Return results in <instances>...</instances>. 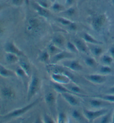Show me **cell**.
Segmentation results:
<instances>
[{"mask_svg": "<svg viewBox=\"0 0 114 123\" xmlns=\"http://www.w3.org/2000/svg\"><path fill=\"white\" fill-rule=\"evenodd\" d=\"M40 86V80L38 77L32 75L30 84L27 93L28 100H30L37 92L38 91Z\"/></svg>", "mask_w": 114, "mask_h": 123, "instance_id": "cell-1", "label": "cell"}, {"mask_svg": "<svg viewBox=\"0 0 114 123\" xmlns=\"http://www.w3.org/2000/svg\"><path fill=\"white\" fill-rule=\"evenodd\" d=\"M38 100L39 99L36 100V101H34L32 103L30 104L29 105L24 107V108L13 110V111H11V112H10V113L7 114V115H5L3 117H5V118H12V117H19V116H21V115H23V114L25 113L26 112H27V111H29L30 109H31V108H32L35 105H36L38 103Z\"/></svg>", "mask_w": 114, "mask_h": 123, "instance_id": "cell-2", "label": "cell"}, {"mask_svg": "<svg viewBox=\"0 0 114 123\" xmlns=\"http://www.w3.org/2000/svg\"><path fill=\"white\" fill-rule=\"evenodd\" d=\"M108 110L106 109L99 110L97 111H91L86 109H84V115L86 119L90 122L94 121L97 117H102L106 113Z\"/></svg>", "mask_w": 114, "mask_h": 123, "instance_id": "cell-3", "label": "cell"}, {"mask_svg": "<svg viewBox=\"0 0 114 123\" xmlns=\"http://www.w3.org/2000/svg\"><path fill=\"white\" fill-rule=\"evenodd\" d=\"M41 22L37 18L31 17L27 21V30L29 32L35 33L39 30Z\"/></svg>", "mask_w": 114, "mask_h": 123, "instance_id": "cell-4", "label": "cell"}, {"mask_svg": "<svg viewBox=\"0 0 114 123\" xmlns=\"http://www.w3.org/2000/svg\"><path fill=\"white\" fill-rule=\"evenodd\" d=\"M4 50L6 53L13 54L18 56H24V52L22 51H21L13 42L10 41L7 43L5 45Z\"/></svg>", "mask_w": 114, "mask_h": 123, "instance_id": "cell-5", "label": "cell"}, {"mask_svg": "<svg viewBox=\"0 0 114 123\" xmlns=\"http://www.w3.org/2000/svg\"><path fill=\"white\" fill-rule=\"evenodd\" d=\"M105 22V17L103 15H100L95 17L92 21V27L95 31H99Z\"/></svg>", "mask_w": 114, "mask_h": 123, "instance_id": "cell-6", "label": "cell"}, {"mask_svg": "<svg viewBox=\"0 0 114 123\" xmlns=\"http://www.w3.org/2000/svg\"><path fill=\"white\" fill-rule=\"evenodd\" d=\"M85 78L95 84H102L106 81V77L101 75H89L85 76Z\"/></svg>", "mask_w": 114, "mask_h": 123, "instance_id": "cell-7", "label": "cell"}, {"mask_svg": "<svg viewBox=\"0 0 114 123\" xmlns=\"http://www.w3.org/2000/svg\"><path fill=\"white\" fill-rule=\"evenodd\" d=\"M73 56L71 54L68 53L67 52L63 51V52H59L56 55L54 56L52 59V63L55 64L58 61H60L64 59H68V58L73 57Z\"/></svg>", "mask_w": 114, "mask_h": 123, "instance_id": "cell-8", "label": "cell"}, {"mask_svg": "<svg viewBox=\"0 0 114 123\" xmlns=\"http://www.w3.org/2000/svg\"><path fill=\"white\" fill-rule=\"evenodd\" d=\"M33 6H34V8L37 12L38 15L43 17H45V18H47V17L50 16V13L48 10H47V8H43L42 7L40 6V5H38L36 2H35L33 4Z\"/></svg>", "mask_w": 114, "mask_h": 123, "instance_id": "cell-9", "label": "cell"}, {"mask_svg": "<svg viewBox=\"0 0 114 123\" xmlns=\"http://www.w3.org/2000/svg\"><path fill=\"white\" fill-rule=\"evenodd\" d=\"M1 94L5 99H12L15 96V92L10 87H5L1 89Z\"/></svg>", "mask_w": 114, "mask_h": 123, "instance_id": "cell-10", "label": "cell"}, {"mask_svg": "<svg viewBox=\"0 0 114 123\" xmlns=\"http://www.w3.org/2000/svg\"><path fill=\"white\" fill-rule=\"evenodd\" d=\"M52 78L54 80L61 84H67L70 81V79L66 75H64L61 73L54 74Z\"/></svg>", "mask_w": 114, "mask_h": 123, "instance_id": "cell-11", "label": "cell"}, {"mask_svg": "<svg viewBox=\"0 0 114 123\" xmlns=\"http://www.w3.org/2000/svg\"><path fill=\"white\" fill-rule=\"evenodd\" d=\"M65 63V66L73 71H80L82 69V66L78 61L72 60Z\"/></svg>", "mask_w": 114, "mask_h": 123, "instance_id": "cell-12", "label": "cell"}, {"mask_svg": "<svg viewBox=\"0 0 114 123\" xmlns=\"http://www.w3.org/2000/svg\"><path fill=\"white\" fill-rule=\"evenodd\" d=\"M70 93H63L61 94L63 98H64L65 100L70 105L72 106H76L78 105V101L76 98H75L73 95H72Z\"/></svg>", "mask_w": 114, "mask_h": 123, "instance_id": "cell-13", "label": "cell"}, {"mask_svg": "<svg viewBox=\"0 0 114 123\" xmlns=\"http://www.w3.org/2000/svg\"><path fill=\"white\" fill-rule=\"evenodd\" d=\"M19 64H20V67L23 70H24V71L25 72V73L27 75V77L30 76L31 74V66L27 61L24 60H20L18 61Z\"/></svg>", "mask_w": 114, "mask_h": 123, "instance_id": "cell-14", "label": "cell"}, {"mask_svg": "<svg viewBox=\"0 0 114 123\" xmlns=\"http://www.w3.org/2000/svg\"><path fill=\"white\" fill-rule=\"evenodd\" d=\"M14 75L13 71L0 64V76L3 78H10L14 76Z\"/></svg>", "mask_w": 114, "mask_h": 123, "instance_id": "cell-15", "label": "cell"}, {"mask_svg": "<svg viewBox=\"0 0 114 123\" xmlns=\"http://www.w3.org/2000/svg\"><path fill=\"white\" fill-rule=\"evenodd\" d=\"M75 45L76 46V48L78 49V51H81L83 53H87V46L85 44L83 41L79 39L75 40Z\"/></svg>", "mask_w": 114, "mask_h": 123, "instance_id": "cell-16", "label": "cell"}, {"mask_svg": "<svg viewBox=\"0 0 114 123\" xmlns=\"http://www.w3.org/2000/svg\"><path fill=\"white\" fill-rule=\"evenodd\" d=\"M5 60L8 64H15L18 61V56L13 54L6 53L5 55Z\"/></svg>", "mask_w": 114, "mask_h": 123, "instance_id": "cell-17", "label": "cell"}, {"mask_svg": "<svg viewBox=\"0 0 114 123\" xmlns=\"http://www.w3.org/2000/svg\"><path fill=\"white\" fill-rule=\"evenodd\" d=\"M52 41L54 45L56 46H61L64 45L65 43V39L64 37V36L61 35H56L54 36L52 39Z\"/></svg>", "mask_w": 114, "mask_h": 123, "instance_id": "cell-18", "label": "cell"}, {"mask_svg": "<svg viewBox=\"0 0 114 123\" xmlns=\"http://www.w3.org/2000/svg\"><path fill=\"white\" fill-rule=\"evenodd\" d=\"M83 38H84V40H85L86 42L92 43V44L100 45L102 43H100V42H99V41H97V40H96L95 38H94L93 37H92V36H91L90 34H86V33L84 34Z\"/></svg>", "mask_w": 114, "mask_h": 123, "instance_id": "cell-19", "label": "cell"}, {"mask_svg": "<svg viewBox=\"0 0 114 123\" xmlns=\"http://www.w3.org/2000/svg\"><path fill=\"white\" fill-rule=\"evenodd\" d=\"M54 89L57 92L60 93V94H63V93H70L72 94H76L74 92H72L71 90L67 89L65 87L62 86L60 85L59 84H54Z\"/></svg>", "mask_w": 114, "mask_h": 123, "instance_id": "cell-20", "label": "cell"}, {"mask_svg": "<svg viewBox=\"0 0 114 123\" xmlns=\"http://www.w3.org/2000/svg\"><path fill=\"white\" fill-rule=\"evenodd\" d=\"M106 101H103L99 100L97 99H92L90 101V104L91 106L93 107L94 108H100L101 106H103L106 104Z\"/></svg>", "mask_w": 114, "mask_h": 123, "instance_id": "cell-21", "label": "cell"}, {"mask_svg": "<svg viewBox=\"0 0 114 123\" xmlns=\"http://www.w3.org/2000/svg\"><path fill=\"white\" fill-rule=\"evenodd\" d=\"M96 98H99L101 100H105L110 103H114V94L104 95H99L96 96Z\"/></svg>", "mask_w": 114, "mask_h": 123, "instance_id": "cell-22", "label": "cell"}, {"mask_svg": "<svg viewBox=\"0 0 114 123\" xmlns=\"http://www.w3.org/2000/svg\"><path fill=\"white\" fill-rule=\"evenodd\" d=\"M113 59L111 55H105L101 58V61L105 65H110L113 62Z\"/></svg>", "mask_w": 114, "mask_h": 123, "instance_id": "cell-23", "label": "cell"}, {"mask_svg": "<svg viewBox=\"0 0 114 123\" xmlns=\"http://www.w3.org/2000/svg\"><path fill=\"white\" fill-rule=\"evenodd\" d=\"M45 101L47 104H52L55 102V96L52 92H48L45 96Z\"/></svg>", "mask_w": 114, "mask_h": 123, "instance_id": "cell-24", "label": "cell"}, {"mask_svg": "<svg viewBox=\"0 0 114 123\" xmlns=\"http://www.w3.org/2000/svg\"><path fill=\"white\" fill-rule=\"evenodd\" d=\"M35 2L43 8H48L50 7V2L48 0H36Z\"/></svg>", "mask_w": 114, "mask_h": 123, "instance_id": "cell-25", "label": "cell"}, {"mask_svg": "<svg viewBox=\"0 0 114 123\" xmlns=\"http://www.w3.org/2000/svg\"><path fill=\"white\" fill-rule=\"evenodd\" d=\"M91 51H92V53L94 54L95 56H99L102 54L103 52V50L101 47L99 46H94L93 47L92 49H91Z\"/></svg>", "mask_w": 114, "mask_h": 123, "instance_id": "cell-26", "label": "cell"}, {"mask_svg": "<svg viewBox=\"0 0 114 123\" xmlns=\"http://www.w3.org/2000/svg\"><path fill=\"white\" fill-rule=\"evenodd\" d=\"M112 68L108 65H105L101 66L100 71L103 74H109L112 73Z\"/></svg>", "mask_w": 114, "mask_h": 123, "instance_id": "cell-27", "label": "cell"}, {"mask_svg": "<svg viewBox=\"0 0 114 123\" xmlns=\"http://www.w3.org/2000/svg\"><path fill=\"white\" fill-rule=\"evenodd\" d=\"M52 8L54 11L60 12L63 11L65 10L64 7L62 5L60 4L59 3H55L52 5Z\"/></svg>", "mask_w": 114, "mask_h": 123, "instance_id": "cell-28", "label": "cell"}, {"mask_svg": "<svg viewBox=\"0 0 114 123\" xmlns=\"http://www.w3.org/2000/svg\"><path fill=\"white\" fill-rule=\"evenodd\" d=\"M66 47H67L68 50H69L72 52L77 53L78 51L75 45L73 44V43H71V42H68L67 44H66Z\"/></svg>", "mask_w": 114, "mask_h": 123, "instance_id": "cell-29", "label": "cell"}, {"mask_svg": "<svg viewBox=\"0 0 114 123\" xmlns=\"http://www.w3.org/2000/svg\"><path fill=\"white\" fill-rule=\"evenodd\" d=\"M85 62L87 66H90V67H94L96 64L95 60L93 58L90 57L86 58L85 59Z\"/></svg>", "mask_w": 114, "mask_h": 123, "instance_id": "cell-30", "label": "cell"}, {"mask_svg": "<svg viewBox=\"0 0 114 123\" xmlns=\"http://www.w3.org/2000/svg\"><path fill=\"white\" fill-rule=\"evenodd\" d=\"M15 73L16 74L17 76L20 77V78H21L22 79H24L25 78L26 76H27L26 74L25 73V72L24 71V70L21 67L16 68Z\"/></svg>", "mask_w": 114, "mask_h": 123, "instance_id": "cell-31", "label": "cell"}, {"mask_svg": "<svg viewBox=\"0 0 114 123\" xmlns=\"http://www.w3.org/2000/svg\"><path fill=\"white\" fill-rule=\"evenodd\" d=\"M40 60L45 62H47L49 60V54L48 52L45 51L41 54L40 57Z\"/></svg>", "mask_w": 114, "mask_h": 123, "instance_id": "cell-32", "label": "cell"}, {"mask_svg": "<svg viewBox=\"0 0 114 123\" xmlns=\"http://www.w3.org/2000/svg\"><path fill=\"white\" fill-rule=\"evenodd\" d=\"M57 21L60 23V24H62L63 25H65V26H69L72 23L71 21L68 20L66 18H62V17H60V18H58Z\"/></svg>", "mask_w": 114, "mask_h": 123, "instance_id": "cell-33", "label": "cell"}, {"mask_svg": "<svg viewBox=\"0 0 114 123\" xmlns=\"http://www.w3.org/2000/svg\"><path fill=\"white\" fill-rule=\"evenodd\" d=\"M72 116L73 118L76 119L77 120H81L82 117L79 111H78V110H75L72 111Z\"/></svg>", "mask_w": 114, "mask_h": 123, "instance_id": "cell-34", "label": "cell"}, {"mask_svg": "<svg viewBox=\"0 0 114 123\" xmlns=\"http://www.w3.org/2000/svg\"><path fill=\"white\" fill-rule=\"evenodd\" d=\"M66 120V115L64 112H60L58 116V123H63Z\"/></svg>", "mask_w": 114, "mask_h": 123, "instance_id": "cell-35", "label": "cell"}, {"mask_svg": "<svg viewBox=\"0 0 114 123\" xmlns=\"http://www.w3.org/2000/svg\"><path fill=\"white\" fill-rule=\"evenodd\" d=\"M110 117H111V114L110 113L106 114V115H103L102 116V118L101 119L100 123H109V121L110 120Z\"/></svg>", "mask_w": 114, "mask_h": 123, "instance_id": "cell-36", "label": "cell"}, {"mask_svg": "<svg viewBox=\"0 0 114 123\" xmlns=\"http://www.w3.org/2000/svg\"><path fill=\"white\" fill-rule=\"evenodd\" d=\"M57 50L58 49L57 48L56 46L55 45H50L48 46V51H50V53H53L55 54V52L57 53Z\"/></svg>", "mask_w": 114, "mask_h": 123, "instance_id": "cell-37", "label": "cell"}, {"mask_svg": "<svg viewBox=\"0 0 114 123\" xmlns=\"http://www.w3.org/2000/svg\"><path fill=\"white\" fill-rule=\"evenodd\" d=\"M70 90L76 94L81 92V90L78 87L76 86H71V88H70Z\"/></svg>", "mask_w": 114, "mask_h": 123, "instance_id": "cell-38", "label": "cell"}, {"mask_svg": "<svg viewBox=\"0 0 114 123\" xmlns=\"http://www.w3.org/2000/svg\"><path fill=\"white\" fill-rule=\"evenodd\" d=\"M66 13L68 16H72L75 13V10L72 7H70L65 11Z\"/></svg>", "mask_w": 114, "mask_h": 123, "instance_id": "cell-39", "label": "cell"}, {"mask_svg": "<svg viewBox=\"0 0 114 123\" xmlns=\"http://www.w3.org/2000/svg\"><path fill=\"white\" fill-rule=\"evenodd\" d=\"M12 4L15 6H20L24 2V0H12Z\"/></svg>", "mask_w": 114, "mask_h": 123, "instance_id": "cell-40", "label": "cell"}, {"mask_svg": "<svg viewBox=\"0 0 114 123\" xmlns=\"http://www.w3.org/2000/svg\"><path fill=\"white\" fill-rule=\"evenodd\" d=\"M44 122L46 123H53L54 122L49 116L45 115L44 116Z\"/></svg>", "mask_w": 114, "mask_h": 123, "instance_id": "cell-41", "label": "cell"}, {"mask_svg": "<svg viewBox=\"0 0 114 123\" xmlns=\"http://www.w3.org/2000/svg\"><path fill=\"white\" fill-rule=\"evenodd\" d=\"M75 2V0H66L65 4L67 6H71Z\"/></svg>", "mask_w": 114, "mask_h": 123, "instance_id": "cell-42", "label": "cell"}, {"mask_svg": "<svg viewBox=\"0 0 114 123\" xmlns=\"http://www.w3.org/2000/svg\"><path fill=\"white\" fill-rule=\"evenodd\" d=\"M109 52H110V55H111L113 58H114V45L110 47Z\"/></svg>", "mask_w": 114, "mask_h": 123, "instance_id": "cell-43", "label": "cell"}, {"mask_svg": "<svg viewBox=\"0 0 114 123\" xmlns=\"http://www.w3.org/2000/svg\"><path fill=\"white\" fill-rule=\"evenodd\" d=\"M68 26L70 27V29L72 30H75L76 29V25H75V24H73V23H72V22L71 24H70Z\"/></svg>", "mask_w": 114, "mask_h": 123, "instance_id": "cell-44", "label": "cell"}, {"mask_svg": "<svg viewBox=\"0 0 114 123\" xmlns=\"http://www.w3.org/2000/svg\"><path fill=\"white\" fill-rule=\"evenodd\" d=\"M4 31V29H3V23L2 22V21L0 20V34H2L3 32Z\"/></svg>", "mask_w": 114, "mask_h": 123, "instance_id": "cell-45", "label": "cell"}, {"mask_svg": "<svg viewBox=\"0 0 114 123\" xmlns=\"http://www.w3.org/2000/svg\"><path fill=\"white\" fill-rule=\"evenodd\" d=\"M108 92L109 93V94H114V86L111 87V88H110L109 90H108Z\"/></svg>", "mask_w": 114, "mask_h": 123, "instance_id": "cell-46", "label": "cell"}, {"mask_svg": "<svg viewBox=\"0 0 114 123\" xmlns=\"http://www.w3.org/2000/svg\"><path fill=\"white\" fill-rule=\"evenodd\" d=\"M112 123H114V112H113V117H112Z\"/></svg>", "mask_w": 114, "mask_h": 123, "instance_id": "cell-47", "label": "cell"}, {"mask_svg": "<svg viewBox=\"0 0 114 123\" xmlns=\"http://www.w3.org/2000/svg\"><path fill=\"white\" fill-rule=\"evenodd\" d=\"M2 8H3V5H2V4H1V3H0V11H1V10L2 9Z\"/></svg>", "mask_w": 114, "mask_h": 123, "instance_id": "cell-48", "label": "cell"}, {"mask_svg": "<svg viewBox=\"0 0 114 123\" xmlns=\"http://www.w3.org/2000/svg\"><path fill=\"white\" fill-rule=\"evenodd\" d=\"M111 2H112V3H113V5H114V0H111Z\"/></svg>", "mask_w": 114, "mask_h": 123, "instance_id": "cell-49", "label": "cell"}, {"mask_svg": "<svg viewBox=\"0 0 114 123\" xmlns=\"http://www.w3.org/2000/svg\"><path fill=\"white\" fill-rule=\"evenodd\" d=\"M51 1H52V2H54V1H55V0H50Z\"/></svg>", "mask_w": 114, "mask_h": 123, "instance_id": "cell-50", "label": "cell"}]
</instances>
